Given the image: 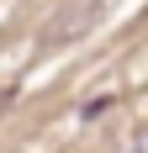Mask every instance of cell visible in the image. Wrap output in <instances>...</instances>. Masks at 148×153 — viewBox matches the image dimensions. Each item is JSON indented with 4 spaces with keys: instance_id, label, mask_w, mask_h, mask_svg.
<instances>
[{
    "instance_id": "obj_2",
    "label": "cell",
    "mask_w": 148,
    "mask_h": 153,
    "mask_svg": "<svg viewBox=\"0 0 148 153\" xmlns=\"http://www.w3.org/2000/svg\"><path fill=\"white\" fill-rule=\"evenodd\" d=\"M11 95H16V85H5V90H0V106H11Z\"/></svg>"
},
{
    "instance_id": "obj_1",
    "label": "cell",
    "mask_w": 148,
    "mask_h": 153,
    "mask_svg": "<svg viewBox=\"0 0 148 153\" xmlns=\"http://www.w3.org/2000/svg\"><path fill=\"white\" fill-rule=\"evenodd\" d=\"M95 16H101V0H90L85 11H69L64 21H53V27H48V37H53V42H69V32H85Z\"/></svg>"
}]
</instances>
